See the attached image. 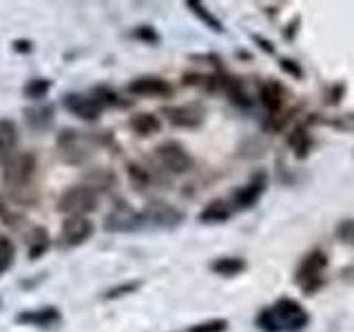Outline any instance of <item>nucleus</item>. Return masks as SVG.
Wrapping results in <instances>:
<instances>
[{
	"label": "nucleus",
	"instance_id": "obj_17",
	"mask_svg": "<svg viewBox=\"0 0 354 332\" xmlns=\"http://www.w3.org/2000/svg\"><path fill=\"white\" fill-rule=\"evenodd\" d=\"M18 149V127L14 120L0 118V164L14 158Z\"/></svg>",
	"mask_w": 354,
	"mask_h": 332
},
{
	"label": "nucleus",
	"instance_id": "obj_14",
	"mask_svg": "<svg viewBox=\"0 0 354 332\" xmlns=\"http://www.w3.org/2000/svg\"><path fill=\"white\" fill-rule=\"evenodd\" d=\"M127 91L131 95H142V98H171L173 86L171 82L162 80L158 75H142L129 82Z\"/></svg>",
	"mask_w": 354,
	"mask_h": 332
},
{
	"label": "nucleus",
	"instance_id": "obj_31",
	"mask_svg": "<svg viewBox=\"0 0 354 332\" xmlns=\"http://www.w3.org/2000/svg\"><path fill=\"white\" fill-rule=\"evenodd\" d=\"M279 69L283 73H288L290 77H295V80H304V69H301V64H299L297 60L292 58H281L279 60Z\"/></svg>",
	"mask_w": 354,
	"mask_h": 332
},
{
	"label": "nucleus",
	"instance_id": "obj_5",
	"mask_svg": "<svg viewBox=\"0 0 354 332\" xmlns=\"http://www.w3.org/2000/svg\"><path fill=\"white\" fill-rule=\"evenodd\" d=\"M55 144H58V153H60L62 162L73 164V166L84 164L93 155V140H91V136H86V133L75 131V129L60 131Z\"/></svg>",
	"mask_w": 354,
	"mask_h": 332
},
{
	"label": "nucleus",
	"instance_id": "obj_21",
	"mask_svg": "<svg viewBox=\"0 0 354 332\" xmlns=\"http://www.w3.org/2000/svg\"><path fill=\"white\" fill-rule=\"evenodd\" d=\"M288 147L295 151V158H299V160L308 158L310 149H313V136H310V131H308V122L299 124L290 133V138H288Z\"/></svg>",
	"mask_w": 354,
	"mask_h": 332
},
{
	"label": "nucleus",
	"instance_id": "obj_12",
	"mask_svg": "<svg viewBox=\"0 0 354 332\" xmlns=\"http://www.w3.org/2000/svg\"><path fill=\"white\" fill-rule=\"evenodd\" d=\"M62 321L60 310L55 306H42V308H31V310H20L16 315V324L20 326H29V328H40L47 330L58 326Z\"/></svg>",
	"mask_w": 354,
	"mask_h": 332
},
{
	"label": "nucleus",
	"instance_id": "obj_2",
	"mask_svg": "<svg viewBox=\"0 0 354 332\" xmlns=\"http://www.w3.org/2000/svg\"><path fill=\"white\" fill-rule=\"evenodd\" d=\"M328 255L315 248L308 255H304V259L299 261L297 270H295V284L301 288L306 295H315L321 288L326 286V277H328Z\"/></svg>",
	"mask_w": 354,
	"mask_h": 332
},
{
	"label": "nucleus",
	"instance_id": "obj_26",
	"mask_svg": "<svg viewBox=\"0 0 354 332\" xmlns=\"http://www.w3.org/2000/svg\"><path fill=\"white\" fill-rule=\"evenodd\" d=\"M51 86H53V82L47 80V77H33V80H29L25 86H22V93H25L27 100H42L51 91Z\"/></svg>",
	"mask_w": 354,
	"mask_h": 332
},
{
	"label": "nucleus",
	"instance_id": "obj_38",
	"mask_svg": "<svg viewBox=\"0 0 354 332\" xmlns=\"http://www.w3.org/2000/svg\"><path fill=\"white\" fill-rule=\"evenodd\" d=\"M0 308H3V299H0Z\"/></svg>",
	"mask_w": 354,
	"mask_h": 332
},
{
	"label": "nucleus",
	"instance_id": "obj_9",
	"mask_svg": "<svg viewBox=\"0 0 354 332\" xmlns=\"http://www.w3.org/2000/svg\"><path fill=\"white\" fill-rule=\"evenodd\" d=\"M266 188H268V175H266L263 171L254 173L248 180V184L239 186L237 191L232 193V199H230L232 210H248V208H252L261 199V195L266 193Z\"/></svg>",
	"mask_w": 354,
	"mask_h": 332
},
{
	"label": "nucleus",
	"instance_id": "obj_10",
	"mask_svg": "<svg viewBox=\"0 0 354 332\" xmlns=\"http://www.w3.org/2000/svg\"><path fill=\"white\" fill-rule=\"evenodd\" d=\"M93 230H95V226H93V221L88 217H66L62 228H60L58 243L62 248L82 246L84 241L91 239Z\"/></svg>",
	"mask_w": 354,
	"mask_h": 332
},
{
	"label": "nucleus",
	"instance_id": "obj_15",
	"mask_svg": "<svg viewBox=\"0 0 354 332\" xmlns=\"http://www.w3.org/2000/svg\"><path fill=\"white\" fill-rule=\"evenodd\" d=\"M286 95H288L286 86L279 80H274V77H268V80H263L259 84V102L263 104L266 111H268L270 118L281 116V109L286 104Z\"/></svg>",
	"mask_w": 354,
	"mask_h": 332
},
{
	"label": "nucleus",
	"instance_id": "obj_36",
	"mask_svg": "<svg viewBox=\"0 0 354 332\" xmlns=\"http://www.w3.org/2000/svg\"><path fill=\"white\" fill-rule=\"evenodd\" d=\"M299 25H301V18H299V16H295V18H292V20H290V22H288V25H286V29H283V38H286V40H295Z\"/></svg>",
	"mask_w": 354,
	"mask_h": 332
},
{
	"label": "nucleus",
	"instance_id": "obj_35",
	"mask_svg": "<svg viewBox=\"0 0 354 332\" xmlns=\"http://www.w3.org/2000/svg\"><path fill=\"white\" fill-rule=\"evenodd\" d=\"M252 42L257 44V47L261 49V51H266L268 55H274V44L268 40V38H263V36H259V33H252Z\"/></svg>",
	"mask_w": 354,
	"mask_h": 332
},
{
	"label": "nucleus",
	"instance_id": "obj_18",
	"mask_svg": "<svg viewBox=\"0 0 354 332\" xmlns=\"http://www.w3.org/2000/svg\"><path fill=\"white\" fill-rule=\"evenodd\" d=\"M25 120L27 127L36 133H44L53 127L55 122V111L51 104H40V107H29L25 109Z\"/></svg>",
	"mask_w": 354,
	"mask_h": 332
},
{
	"label": "nucleus",
	"instance_id": "obj_13",
	"mask_svg": "<svg viewBox=\"0 0 354 332\" xmlns=\"http://www.w3.org/2000/svg\"><path fill=\"white\" fill-rule=\"evenodd\" d=\"M62 107L69 111L71 116L80 118L84 122H95L102 116V107H100L91 95H82V93H66L62 98Z\"/></svg>",
	"mask_w": 354,
	"mask_h": 332
},
{
	"label": "nucleus",
	"instance_id": "obj_34",
	"mask_svg": "<svg viewBox=\"0 0 354 332\" xmlns=\"http://www.w3.org/2000/svg\"><path fill=\"white\" fill-rule=\"evenodd\" d=\"M343 93H346V82H337V84H332L330 89H328V100L326 102L328 104H339L341 100H343Z\"/></svg>",
	"mask_w": 354,
	"mask_h": 332
},
{
	"label": "nucleus",
	"instance_id": "obj_16",
	"mask_svg": "<svg viewBox=\"0 0 354 332\" xmlns=\"http://www.w3.org/2000/svg\"><path fill=\"white\" fill-rule=\"evenodd\" d=\"M219 91H224L232 104H237L239 109H250L252 107V98L246 91V86L235 75H228L224 71H219Z\"/></svg>",
	"mask_w": 354,
	"mask_h": 332
},
{
	"label": "nucleus",
	"instance_id": "obj_27",
	"mask_svg": "<svg viewBox=\"0 0 354 332\" xmlns=\"http://www.w3.org/2000/svg\"><path fill=\"white\" fill-rule=\"evenodd\" d=\"M14 257H16L14 241H11L7 235H0V277L14 266Z\"/></svg>",
	"mask_w": 354,
	"mask_h": 332
},
{
	"label": "nucleus",
	"instance_id": "obj_32",
	"mask_svg": "<svg viewBox=\"0 0 354 332\" xmlns=\"http://www.w3.org/2000/svg\"><path fill=\"white\" fill-rule=\"evenodd\" d=\"M129 177H131V182L136 186H140V188L149 186V182H151V175L138 164H129Z\"/></svg>",
	"mask_w": 354,
	"mask_h": 332
},
{
	"label": "nucleus",
	"instance_id": "obj_33",
	"mask_svg": "<svg viewBox=\"0 0 354 332\" xmlns=\"http://www.w3.org/2000/svg\"><path fill=\"white\" fill-rule=\"evenodd\" d=\"M326 124L335 127L339 131H348V133H354V113H343L335 120H326Z\"/></svg>",
	"mask_w": 354,
	"mask_h": 332
},
{
	"label": "nucleus",
	"instance_id": "obj_25",
	"mask_svg": "<svg viewBox=\"0 0 354 332\" xmlns=\"http://www.w3.org/2000/svg\"><path fill=\"white\" fill-rule=\"evenodd\" d=\"M91 98L95 100V102L100 104V107H120V109H124V107H129V102L127 100H122L120 98V93L118 91H113L111 86H106V84H100V86H95L93 91H91Z\"/></svg>",
	"mask_w": 354,
	"mask_h": 332
},
{
	"label": "nucleus",
	"instance_id": "obj_37",
	"mask_svg": "<svg viewBox=\"0 0 354 332\" xmlns=\"http://www.w3.org/2000/svg\"><path fill=\"white\" fill-rule=\"evenodd\" d=\"M11 47H14V51H18V53H31L33 42L31 40H16Z\"/></svg>",
	"mask_w": 354,
	"mask_h": 332
},
{
	"label": "nucleus",
	"instance_id": "obj_19",
	"mask_svg": "<svg viewBox=\"0 0 354 332\" xmlns=\"http://www.w3.org/2000/svg\"><path fill=\"white\" fill-rule=\"evenodd\" d=\"M232 206L230 202H226V199H213V202H208L202 213H199V221L202 224H224V221H228L232 217Z\"/></svg>",
	"mask_w": 354,
	"mask_h": 332
},
{
	"label": "nucleus",
	"instance_id": "obj_1",
	"mask_svg": "<svg viewBox=\"0 0 354 332\" xmlns=\"http://www.w3.org/2000/svg\"><path fill=\"white\" fill-rule=\"evenodd\" d=\"M254 324L263 332H299L308 328L310 315L297 299L281 297L272 306L259 310Z\"/></svg>",
	"mask_w": 354,
	"mask_h": 332
},
{
	"label": "nucleus",
	"instance_id": "obj_24",
	"mask_svg": "<svg viewBox=\"0 0 354 332\" xmlns=\"http://www.w3.org/2000/svg\"><path fill=\"white\" fill-rule=\"evenodd\" d=\"M186 9H191L193 14L204 22V25L210 29V31H215V33H224V25H221V20L217 16H213L208 11V7L204 3H199V0H188L186 3Z\"/></svg>",
	"mask_w": 354,
	"mask_h": 332
},
{
	"label": "nucleus",
	"instance_id": "obj_4",
	"mask_svg": "<svg viewBox=\"0 0 354 332\" xmlns=\"http://www.w3.org/2000/svg\"><path fill=\"white\" fill-rule=\"evenodd\" d=\"M3 169V182L11 191H25L31 186L33 177L38 171V160L33 153H16L14 158H9Z\"/></svg>",
	"mask_w": 354,
	"mask_h": 332
},
{
	"label": "nucleus",
	"instance_id": "obj_6",
	"mask_svg": "<svg viewBox=\"0 0 354 332\" xmlns=\"http://www.w3.org/2000/svg\"><path fill=\"white\" fill-rule=\"evenodd\" d=\"M142 228H155V230H173L184 221V213L180 208L162 202V199H153L144 210H140Z\"/></svg>",
	"mask_w": 354,
	"mask_h": 332
},
{
	"label": "nucleus",
	"instance_id": "obj_29",
	"mask_svg": "<svg viewBox=\"0 0 354 332\" xmlns=\"http://www.w3.org/2000/svg\"><path fill=\"white\" fill-rule=\"evenodd\" d=\"M131 36L136 38V40H140V42H147V44H160V40H162L160 33L155 31L151 25H140V27H136Z\"/></svg>",
	"mask_w": 354,
	"mask_h": 332
},
{
	"label": "nucleus",
	"instance_id": "obj_11",
	"mask_svg": "<svg viewBox=\"0 0 354 332\" xmlns=\"http://www.w3.org/2000/svg\"><path fill=\"white\" fill-rule=\"evenodd\" d=\"M104 230L106 232H136L142 230L140 213L127 202H118L113 210L104 217Z\"/></svg>",
	"mask_w": 354,
	"mask_h": 332
},
{
	"label": "nucleus",
	"instance_id": "obj_23",
	"mask_svg": "<svg viewBox=\"0 0 354 332\" xmlns=\"http://www.w3.org/2000/svg\"><path fill=\"white\" fill-rule=\"evenodd\" d=\"M210 270L219 277H237L246 270V261L241 257H232V255H228V257H217L213 264H210Z\"/></svg>",
	"mask_w": 354,
	"mask_h": 332
},
{
	"label": "nucleus",
	"instance_id": "obj_28",
	"mask_svg": "<svg viewBox=\"0 0 354 332\" xmlns=\"http://www.w3.org/2000/svg\"><path fill=\"white\" fill-rule=\"evenodd\" d=\"M140 286H142V282H124V284H120V286L109 288V290H106L102 297L106 299V302H113V299L127 297V295H131V293L140 290Z\"/></svg>",
	"mask_w": 354,
	"mask_h": 332
},
{
	"label": "nucleus",
	"instance_id": "obj_22",
	"mask_svg": "<svg viewBox=\"0 0 354 332\" xmlns=\"http://www.w3.org/2000/svg\"><path fill=\"white\" fill-rule=\"evenodd\" d=\"M129 127L136 131L140 138H149V136H155V133H160L162 122L155 113H138L129 120Z\"/></svg>",
	"mask_w": 354,
	"mask_h": 332
},
{
	"label": "nucleus",
	"instance_id": "obj_30",
	"mask_svg": "<svg viewBox=\"0 0 354 332\" xmlns=\"http://www.w3.org/2000/svg\"><path fill=\"white\" fill-rule=\"evenodd\" d=\"M226 330H228L226 319H210V321H204V324L188 328L186 332H226Z\"/></svg>",
	"mask_w": 354,
	"mask_h": 332
},
{
	"label": "nucleus",
	"instance_id": "obj_3",
	"mask_svg": "<svg viewBox=\"0 0 354 332\" xmlns=\"http://www.w3.org/2000/svg\"><path fill=\"white\" fill-rule=\"evenodd\" d=\"M97 202H100L97 188L88 184H77L66 188L58 197V213L66 217H86L97 208Z\"/></svg>",
	"mask_w": 354,
	"mask_h": 332
},
{
	"label": "nucleus",
	"instance_id": "obj_20",
	"mask_svg": "<svg viewBox=\"0 0 354 332\" xmlns=\"http://www.w3.org/2000/svg\"><path fill=\"white\" fill-rule=\"evenodd\" d=\"M51 246V237H49V232L47 228H42V226H33L29 230V237H27V255H29V259H40L44 252L49 250Z\"/></svg>",
	"mask_w": 354,
	"mask_h": 332
},
{
	"label": "nucleus",
	"instance_id": "obj_8",
	"mask_svg": "<svg viewBox=\"0 0 354 332\" xmlns=\"http://www.w3.org/2000/svg\"><path fill=\"white\" fill-rule=\"evenodd\" d=\"M162 113L166 116V120H169V124L177 127V129H199L206 120V109L199 102L164 107Z\"/></svg>",
	"mask_w": 354,
	"mask_h": 332
},
{
	"label": "nucleus",
	"instance_id": "obj_7",
	"mask_svg": "<svg viewBox=\"0 0 354 332\" xmlns=\"http://www.w3.org/2000/svg\"><path fill=\"white\" fill-rule=\"evenodd\" d=\"M155 160L160 162L164 171H169L173 175L188 173L195 166L193 155L186 151V147L177 140H166L155 147Z\"/></svg>",
	"mask_w": 354,
	"mask_h": 332
}]
</instances>
